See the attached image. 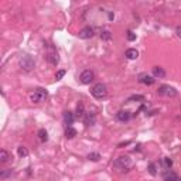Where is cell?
I'll use <instances>...</instances> for the list:
<instances>
[{"label": "cell", "instance_id": "obj_19", "mask_svg": "<svg viewBox=\"0 0 181 181\" xmlns=\"http://www.w3.org/2000/svg\"><path fill=\"white\" fill-rule=\"evenodd\" d=\"M9 159H10L9 151H7V150H4V149H3V150L0 151V161H2V163H6Z\"/></svg>", "mask_w": 181, "mask_h": 181}, {"label": "cell", "instance_id": "obj_25", "mask_svg": "<svg viewBox=\"0 0 181 181\" xmlns=\"http://www.w3.org/2000/svg\"><path fill=\"white\" fill-rule=\"evenodd\" d=\"M149 173H150L151 175H156L157 174V171H156V164H154V163H150V164H149Z\"/></svg>", "mask_w": 181, "mask_h": 181}, {"label": "cell", "instance_id": "obj_22", "mask_svg": "<svg viewBox=\"0 0 181 181\" xmlns=\"http://www.w3.org/2000/svg\"><path fill=\"white\" fill-rule=\"evenodd\" d=\"M17 153H19L20 157H27L28 156V150L24 147V146H20V147H17Z\"/></svg>", "mask_w": 181, "mask_h": 181}, {"label": "cell", "instance_id": "obj_20", "mask_svg": "<svg viewBox=\"0 0 181 181\" xmlns=\"http://www.w3.org/2000/svg\"><path fill=\"white\" fill-rule=\"evenodd\" d=\"M10 175H12V169H4V170H2V173H0V178H2V180H6V178H9Z\"/></svg>", "mask_w": 181, "mask_h": 181}, {"label": "cell", "instance_id": "obj_28", "mask_svg": "<svg viewBox=\"0 0 181 181\" xmlns=\"http://www.w3.org/2000/svg\"><path fill=\"white\" fill-rule=\"evenodd\" d=\"M143 99H144L143 95H133V96H130V98H129V102L130 101H143Z\"/></svg>", "mask_w": 181, "mask_h": 181}, {"label": "cell", "instance_id": "obj_2", "mask_svg": "<svg viewBox=\"0 0 181 181\" xmlns=\"http://www.w3.org/2000/svg\"><path fill=\"white\" fill-rule=\"evenodd\" d=\"M91 93L95 99H103L107 95V88L105 83H96L92 89H91Z\"/></svg>", "mask_w": 181, "mask_h": 181}, {"label": "cell", "instance_id": "obj_10", "mask_svg": "<svg viewBox=\"0 0 181 181\" xmlns=\"http://www.w3.org/2000/svg\"><path fill=\"white\" fill-rule=\"evenodd\" d=\"M163 180H164V181H181V178L178 177V175L175 174L174 171H170V170H167V171L163 174Z\"/></svg>", "mask_w": 181, "mask_h": 181}, {"label": "cell", "instance_id": "obj_14", "mask_svg": "<svg viewBox=\"0 0 181 181\" xmlns=\"http://www.w3.org/2000/svg\"><path fill=\"white\" fill-rule=\"evenodd\" d=\"M151 71H153V75L156 78H164L166 77V71L163 69L161 67H154Z\"/></svg>", "mask_w": 181, "mask_h": 181}, {"label": "cell", "instance_id": "obj_29", "mask_svg": "<svg viewBox=\"0 0 181 181\" xmlns=\"http://www.w3.org/2000/svg\"><path fill=\"white\" fill-rule=\"evenodd\" d=\"M175 34H177L178 37H180V38H181V26H178V27H177V28H175Z\"/></svg>", "mask_w": 181, "mask_h": 181}, {"label": "cell", "instance_id": "obj_12", "mask_svg": "<svg viewBox=\"0 0 181 181\" xmlns=\"http://www.w3.org/2000/svg\"><path fill=\"white\" fill-rule=\"evenodd\" d=\"M74 120H75V115L72 113V112H69V111L64 112V122H65V125L71 126L72 123H74Z\"/></svg>", "mask_w": 181, "mask_h": 181}, {"label": "cell", "instance_id": "obj_5", "mask_svg": "<svg viewBox=\"0 0 181 181\" xmlns=\"http://www.w3.org/2000/svg\"><path fill=\"white\" fill-rule=\"evenodd\" d=\"M157 92H159V95L169 96V98H174V96H177V91H175L173 86H170V85H161Z\"/></svg>", "mask_w": 181, "mask_h": 181}, {"label": "cell", "instance_id": "obj_6", "mask_svg": "<svg viewBox=\"0 0 181 181\" xmlns=\"http://www.w3.org/2000/svg\"><path fill=\"white\" fill-rule=\"evenodd\" d=\"M93 77H95V75H93L92 71H91V69H85L82 74H81L79 81H81V83H83V85H89V83L93 81Z\"/></svg>", "mask_w": 181, "mask_h": 181}, {"label": "cell", "instance_id": "obj_15", "mask_svg": "<svg viewBox=\"0 0 181 181\" xmlns=\"http://www.w3.org/2000/svg\"><path fill=\"white\" fill-rule=\"evenodd\" d=\"M65 136H67V139H72L77 136V130L72 127V126H68L67 130H65Z\"/></svg>", "mask_w": 181, "mask_h": 181}, {"label": "cell", "instance_id": "obj_1", "mask_svg": "<svg viewBox=\"0 0 181 181\" xmlns=\"http://www.w3.org/2000/svg\"><path fill=\"white\" fill-rule=\"evenodd\" d=\"M19 65L21 69L24 71H31L34 68V65H36V62H34V58L30 55V54H21L19 58Z\"/></svg>", "mask_w": 181, "mask_h": 181}, {"label": "cell", "instance_id": "obj_16", "mask_svg": "<svg viewBox=\"0 0 181 181\" xmlns=\"http://www.w3.org/2000/svg\"><path fill=\"white\" fill-rule=\"evenodd\" d=\"M85 116H86V119H85L86 126H92L93 122H95V115H93V113H86Z\"/></svg>", "mask_w": 181, "mask_h": 181}, {"label": "cell", "instance_id": "obj_23", "mask_svg": "<svg viewBox=\"0 0 181 181\" xmlns=\"http://www.w3.org/2000/svg\"><path fill=\"white\" fill-rule=\"evenodd\" d=\"M101 38L102 40H106V41H109L112 38V34H111V31H102V34H101Z\"/></svg>", "mask_w": 181, "mask_h": 181}, {"label": "cell", "instance_id": "obj_17", "mask_svg": "<svg viewBox=\"0 0 181 181\" xmlns=\"http://www.w3.org/2000/svg\"><path fill=\"white\" fill-rule=\"evenodd\" d=\"M85 109H83V105L81 103V105H78V107H77V117H81V119H83L85 117Z\"/></svg>", "mask_w": 181, "mask_h": 181}, {"label": "cell", "instance_id": "obj_26", "mask_svg": "<svg viewBox=\"0 0 181 181\" xmlns=\"http://www.w3.org/2000/svg\"><path fill=\"white\" fill-rule=\"evenodd\" d=\"M64 75H65V69H60L58 72L55 74V79H57V81L62 79V78H64Z\"/></svg>", "mask_w": 181, "mask_h": 181}, {"label": "cell", "instance_id": "obj_7", "mask_svg": "<svg viewBox=\"0 0 181 181\" xmlns=\"http://www.w3.org/2000/svg\"><path fill=\"white\" fill-rule=\"evenodd\" d=\"M47 61L50 62V64L52 65H57L60 62V58H58V54H57V51L54 48H50V51L47 52Z\"/></svg>", "mask_w": 181, "mask_h": 181}, {"label": "cell", "instance_id": "obj_24", "mask_svg": "<svg viewBox=\"0 0 181 181\" xmlns=\"http://www.w3.org/2000/svg\"><path fill=\"white\" fill-rule=\"evenodd\" d=\"M101 159V154L99 153H91L88 154V160H92V161H98Z\"/></svg>", "mask_w": 181, "mask_h": 181}, {"label": "cell", "instance_id": "obj_21", "mask_svg": "<svg viewBox=\"0 0 181 181\" xmlns=\"http://www.w3.org/2000/svg\"><path fill=\"white\" fill-rule=\"evenodd\" d=\"M161 163H163V166L166 167V169H169V170L173 167V160L169 159V157H164V159L161 160Z\"/></svg>", "mask_w": 181, "mask_h": 181}, {"label": "cell", "instance_id": "obj_11", "mask_svg": "<svg viewBox=\"0 0 181 181\" xmlns=\"http://www.w3.org/2000/svg\"><path fill=\"white\" fill-rule=\"evenodd\" d=\"M116 119L119 120V122H127V120L130 119V112L127 111H120L116 113Z\"/></svg>", "mask_w": 181, "mask_h": 181}, {"label": "cell", "instance_id": "obj_13", "mask_svg": "<svg viewBox=\"0 0 181 181\" xmlns=\"http://www.w3.org/2000/svg\"><path fill=\"white\" fill-rule=\"evenodd\" d=\"M126 58L127 60H136L139 57V51L136 48H129V50H126Z\"/></svg>", "mask_w": 181, "mask_h": 181}, {"label": "cell", "instance_id": "obj_3", "mask_svg": "<svg viewBox=\"0 0 181 181\" xmlns=\"http://www.w3.org/2000/svg\"><path fill=\"white\" fill-rule=\"evenodd\" d=\"M47 91L45 89H41V88H38V89H36L33 93H31V96H30V101L33 102V103H40V102H43L44 99L47 98Z\"/></svg>", "mask_w": 181, "mask_h": 181}, {"label": "cell", "instance_id": "obj_27", "mask_svg": "<svg viewBox=\"0 0 181 181\" xmlns=\"http://www.w3.org/2000/svg\"><path fill=\"white\" fill-rule=\"evenodd\" d=\"M126 37H127V40H129V41H135L136 40V34L135 33H133V31H127V36H126Z\"/></svg>", "mask_w": 181, "mask_h": 181}, {"label": "cell", "instance_id": "obj_9", "mask_svg": "<svg viewBox=\"0 0 181 181\" xmlns=\"http://www.w3.org/2000/svg\"><path fill=\"white\" fill-rule=\"evenodd\" d=\"M137 79H139V82L143 83V85H153V83H154V77H151V75L146 74V72H143V74H139Z\"/></svg>", "mask_w": 181, "mask_h": 181}, {"label": "cell", "instance_id": "obj_18", "mask_svg": "<svg viewBox=\"0 0 181 181\" xmlns=\"http://www.w3.org/2000/svg\"><path fill=\"white\" fill-rule=\"evenodd\" d=\"M38 139H40L41 141H47V140H48V133H47L45 129L38 130Z\"/></svg>", "mask_w": 181, "mask_h": 181}, {"label": "cell", "instance_id": "obj_4", "mask_svg": "<svg viewBox=\"0 0 181 181\" xmlns=\"http://www.w3.org/2000/svg\"><path fill=\"white\" fill-rule=\"evenodd\" d=\"M130 164H132V160L129 156H120L113 161V166L116 169H127L130 167Z\"/></svg>", "mask_w": 181, "mask_h": 181}, {"label": "cell", "instance_id": "obj_8", "mask_svg": "<svg viewBox=\"0 0 181 181\" xmlns=\"http://www.w3.org/2000/svg\"><path fill=\"white\" fill-rule=\"evenodd\" d=\"M93 34H95V31H93L92 27H83L82 30L79 31V34H78V37L82 38V40H88V38H92Z\"/></svg>", "mask_w": 181, "mask_h": 181}]
</instances>
